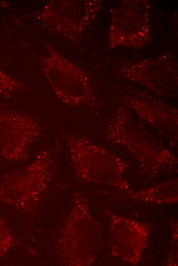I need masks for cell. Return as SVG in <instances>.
Here are the masks:
<instances>
[{"label": "cell", "mask_w": 178, "mask_h": 266, "mask_svg": "<svg viewBox=\"0 0 178 266\" xmlns=\"http://www.w3.org/2000/svg\"><path fill=\"white\" fill-rule=\"evenodd\" d=\"M54 162L52 149L45 148L26 166L7 173L0 184V201L21 211H32L50 186Z\"/></svg>", "instance_id": "6da1fadb"}, {"label": "cell", "mask_w": 178, "mask_h": 266, "mask_svg": "<svg viewBox=\"0 0 178 266\" xmlns=\"http://www.w3.org/2000/svg\"><path fill=\"white\" fill-rule=\"evenodd\" d=\"M81 197L75 198L73 208L61 232L58 252L63 263L88 265L94 260L96 241L94 222Z\"/></svg>", "instance_id": "7a4b0ae2"}, {"label": "cell", "mask_w": 178, "mask_h": 266, "mask_svg": "<svg viewBox=\"0 0 178 266\" xmlns=\"http://www.w3.org/2000/svg\"><path fill=\"white\" fill-rule=\"evenodd\" d=\"M40 131L39 123L32 116L15 110H1L0 153L3 158L13 162L26 161Z\"/></svg>", "instance_id": "3957f363"}, {"label": "cell", "mask_w": 178, "mask_h": 266, "mask_svg": "<svg viewBox=\"0 0 178 266\" xmlns=\"http://www.w3.org/2000/svg\"><path fill=\"white\" fill-rule=\"evenodd\" d=\"M48 49V55L41 59L42 72L56 97L69 105L83 101L88 89L85 77L53 47Z\"/></svg>", "instance_id": "277c9868"}, {"label": "cell", "mask_w": 178, "mask_h": 266, "mask_svg": "<svg viewBox=\"0 0 178 266\" xmlns=\"http://www.w3.org/2000/svg\"><path fill=\"white\" fill-rule=\"evenodd\" d=\"M26 88L23 82L0 69L1 96L9 98Z\"/></svg>", "instance_id": "5b68a950"}, {"label": "cell", "mask_w": 178, "mask_h": 266, "mask_svg": "<svg viewBox=\"0 0 178 266\" xmlns=\"http://www.w3.org/2000/svg\"><path fill=\"white\" fill-rule=\"evenodd\" d=\"M14 244L15 238L8 225L0 217V256L7 254Z\"/></svg>", "instance_id": "8992f818"}, {"label": "cell", "mask_w": 178, "mask_h": 266, "mask_svg": "<svg viewBox=\"0 0 178 266\" xmlns=\"http://www.w3.org/2000/svg\"><path fill=\"white\" fill-rule=\"evenodd\" d=\"M10 4L7 2L0 1V8H7L10 7Z\"/></svg>", "instance_id": "52a82bcc"}]
</instances>
